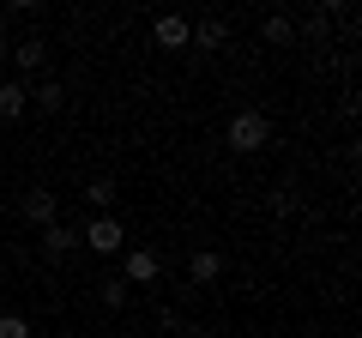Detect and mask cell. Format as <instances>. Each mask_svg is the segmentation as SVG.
<instances>
[{
	"label": "cell",
	"instance_id": "obj_10",
	"mask_svg": "<svg viewBox=\"0 0 362 338\" xmlns=\"http://www.w3.org/2000/svg\"><path fill=\"white\" fill-rule=\"evenodd\" d=\"M259 37H266L272 49H290V42H296V18L290 13H266L259 18Z\"/></svg>",
	"mask_w": 362,
	"mask_h": 338
},
{
	"label": "cell",
	"instance_id": "obj_19",
	"mask_svg": "<svg viewBox=\"0 0 362 338\" xmlns=\"http://www.w3.org/2000/svg\"><path fill=\"white\" fill-rule=\"evenodd\" d=\"M0 266H6V247H0Z\"/></svg>",
	"mask_w": 362,
	"mask_h": 338
},
{
	"label": "cell",
	"instance_id": "obj_11",
	"mask_svg": "<svg viewBox=\"0 0 362 338\" xmlns=\"http://www.w3.org/2000/svg\"><path fill=\"white\" fill-rule=\"evenodd\" d=\"M187 278H194V284H218V278H223V254H211V247H199L194 260H187Z\"/></svg>",
	"mask_w": 362,
	"mask_h": 338
},
{
	"label": "cell",
	"instance_id": "obj_18",
	"mask_svg": "<svg viewBox=\"0 0 362 338\" xmlns=\"http://www.w3.org/2000/svg\"><path fill=\"white\" fill-rule=\"evenodd\" d=\"M6 54H13V37H6V30H0V61H6Z\"/></svg>",
	"mask_w": 362,
	"mask_h": 338
},
{
	"label": "cell",
	"instance_id": "obj_7",
	"mask_svg": "<svg viewBox=\"0 0 362 338\" xmlns=\"http://www.w3.org/2000/svg\"><path fill=\"white\" fill-rule=\"evenodd\" d=\"M37 247L49 254V260H66V254L78 247V230L73 223H49V230H37Z\"/></svg>",
	"mask_w": 362,
	"mask_h": 338
},
{
	"label": "cell",
	"instance_id": "obj_17",
	"mask_svg": "<svg viewBox=\"0 0 362 338\" xmlns=\"http://www.w3.org/2000/svg\"><path fill=\"white\" fill-rule=\"evenodd\" d=\"M175 332H181V338H211V326H194V320H187V326H175Z\"/></svg>",
	"mask_w": 362,
	"mask_h": 338
},
{
	"label": "cell",
	"instance_id": "obj_6",
	"mask_svg": "<svg viewBox=\"0 0 362 338\" xmlns=\"http://www.w3.org/2000/svg\"><path fill=\"white\" fill-rule=\"evenodd\" d=\"M18 211H25V223H37V230L61 223V199H54L49 187H30V194H25V206H18Z\"/></svg>",
	"mask_w": 362,
	"mask_h": 338
},
{
	"label": "cell",
	"instance_id": "obj_3",
	"mask_svg": "<svg viewBox=\"0 0 362 338\" xmlns=\"http://www.w3.org/2000/svg\"><path fill=\"white\" fill-rule=\"evenodd\" d=\"M6 61H13V66H18V78L30 85V78H37L42 66H49V37H42V30H30V37H18Z\"/></svg>",
	"mask_w": 362,
	"mask_h": 338
},
{
	"label": "cell",
	"instance_id": "obj_5",
	"mask_svg": "<svg viewBox=\"0 0 362 338\" xmlns=\"http://www.w3.org/2000/svg\"><path fill=\"white\" fill-rule=\"evenodd\" d=\"M151 37H157V49H169V54L194 49V25H187V18H181V13H157Z\"/></svg>",
	"mask_w": 362,
	"mask_h": 338
},
{
	"label": "cell",
	"instance_id": "obj_9",
	"mask_svg": "<svg viewBox=\"0 0 362 338\" xmlns=\"http://www.w3.org/2000/svg\"><path fill=\"white\" fill-rule=\"evenodd\" d=\"M30 109V85L25 78H0V121H18Z\"/></svg>",
	"mask_w": 362,
	"mask_h": 338
},
{
	"label": "cell",
	"instance_id": "obj_8",
	"mask_svg": "<svg viewBox=\"0 0 362 338\" xmlns=\"http://www.w3.org/2000/svg\"><path fill=\"white\" fill-rule=\"evenodd\" d=\"M30 103H37V115H61L66 109V85L61 78H30Z\"/></svg>",
	"mask_w": 362,
	"mask_h": 338
},
{
	"label": "cell",
	"instance_id": "obj_12",
	"mask_svg": "<svg viewBox=\"0 0 362 338\" xmlns=\"http://www.w3.org/2000/svg\"><path fill=\"white\" fill-rule=\"evenodd\" d=\"M115 199H121V187L109 182V175H90V182H85V206H97V218H103Z\"/></svg>",
	"mask_w": 362,
	"mask_h": 338
},
{
	"label": "cell",
	"instance_id": "obj_14",
	"mask_svg": "<svg viewBox=\"0 0 362 338\" xmlns=\"http://www.w3.org/2000/svg\"><path fill=\"white\" fill-rule=\"evenodd\" d=\"M223 42H230V30H223V18H199V25H194V49H223Z\"/></svg>",
	"mask_w": 362,
	"mask_h": 338
},
{
	"label": "cell",
	"instance_id": "obj_13",
	"mask_svg": "<svg viewBox=\"0 0 362 338\" xmlns=\"http://www.w3.org/2000/svg\"><path fill=\"white\" fill-rule=\"evenodd\" d=\"M266 211H272V218H296V211H302V194H296V187H272V194H266Z\"/></svg>",
	"mask_w": 362,
	"mask_h": 338
},
{
	"label": "cell",
	"instance_id": "obj_16",
	"mask_svg": "<svg viewBox=\"0 0 362 338\" xmlns=\"http://www.w3.org/2000/svg\"><path fill=\"white\" fill-rule=\"evenodd\" d=\"M97 296H103V308H127V284H121V278H103Z\"/></svg>",
	"mask_w": 362,
	"mask_h": 338
},
{
	"label": "cell",
	"instance_id": "obj_2",
	"mask_svg": "<svg viewBox=\"0 0 362 338\" xmlns=\"http://www.w3.org/2000/svg\"><path fill=\"white\" fill-rule=\"evenodd\" d=\"M78 247H90V254H103V260H121V247H127V223H121L115 211H103V218L78 223Z\"/></svg>",
	"mask_w": 362,
	"mask_h": 338
},
{
	"label": "cell",
	"instance_id": "obj_1",
	"mask_svg": "<svg viewBox=\"0 0 362 338\" xmlns=\"http://www.w3.org/2000/svg\"><path fill=\"white\" fill-rule=\"evenodd\" d=\"M223 145H230L235 157H254L272 145V115L266 109H235L230 121H223Z\"/></svg>",
	"mask_w": 362,
	"mask_h": 338
},
{
	"label": "cell",
	"instance_id": "obj_4",
	"mask_svg": "<svg viewBox=\"0 0 362 338\" xmlns=\"http://www.w3.org/2000/svg\"><path fill=\"white\" fill-rule=\"evenodd\" d=\"M157 272H163V260H157V254H151V247H121V284H157Z\"/></svg>",
	"mask_w": 362,
	"mask_h": 338
},
{
	"label": "cell",
	"instance_id": "obj_15",
	"mask_svg": "<svg viewBox=\"0 0 362 338\" xmlns=\"http://www.w3.org/2000/svg\"><path fill=\"white\" fill-rule=\"evenodd\" d=\"M0 338H37V326L25 314H0Z\"/></svg>",
	"mask_w": 362,
	"mask_h": 338
}]
</instances>
